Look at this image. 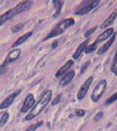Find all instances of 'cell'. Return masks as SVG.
I'll list each match as a JSON object with an SVG mask.
<instances>
[{"mask_svg": "<svg viewBox=\"0 0 117 131\" xmlns=\"http://www.w3.org/2000/svg\"><path fill=\"white\" fill-rule=\"evenodd\" d=\"M52 97V90L51 89H48L46 90L42 95V97H40V99L37 103L36 105L32 108V109L29 113L25 117V120L30 121L33 119L34 118H35L36 116L39 115L43 109L47 106L48 103H50V101L51 100Z\"/></svg>", "mask_w": 117, "mask_h": 131, "instance_id": "6da1fadb", "label": "cell"}, {"mask_svg": "<svg viewBox=\"0 0 117 131\" xmlns=\"http://www.w3.org/2000/svg\"><path fill=\"white\" fill-rule=\"evenodd\" d=\"M73 64H74L73 60H72V59L68 60L62 68H60V69H58V70L56 72V73L55 74L56 78H58V77H60V76L64 75V74L67 72V70L69 69H70V68L73 65Z\"/></svg>", "mask_w": 117, "mask_h": 131, "instance_id": "4fadbf2b", "label": "cell"}, {"mask_svg": "<svg viewBox=\"0 0 117 131\" xmlns=\"http://www.w3.org/2000/svg\"><path fill=\"white\" fill-rule=\"evenodd\" d=\"M35 103V100L34 97V95L32 94H29L25 98L24 102L23 103L21 108V113H26L29 109H31L33 105Z\"/></svg>", "mask_w": 117, "mask_h": 131, "instance_id": "9c48e42d", "label": "cell"}, {"mask_svg": "<svg viewBox=\"0 0 117 131\" xmlns=\"http://www.w3.org/2000/svg\"><path fill=\"white\" fill-rule=\"evenodd\" d=\"M117 100V92H115L114 94H113L108 99V100L106 101V103H105V104L106 105H110V104H111V103H113L115 100Z\"/></svg>", "mask_w": 117, "mask_h": 131, "instance_id": "7402d4cb", "label": "cell"}, {"mask_svg": "<svg viewBox=\"0 0 117 131\" xmlns=\"http://www.w3.org/2000/svg\"><path fill=\"white\" fill-rule=\"evenodd\" d=\"M24 23H19L18 24H16L15 26H13L11 28V30L13 33H16V32H18L21 30L22 29L24 28Z\"/></svg>", "mask_w": 117, "mask_h": 131, "instance_id": "44dd1931", "label": "cell"}, {"mask_svg": "<svg viewBox=\"0 0 117 131\" xmlns=\"http://www.w3.org/2000/svg\"><path fill=\"white\" fill-rule=\"evenodd\" d=\"M102 115H103V113H102V112H99V113L96 115L95 117V120L98 121L100 118L102 117Z\"/></svg>", "mask_w": 117, "mask_h": 131, "instance_id": "83f0119b", "label": "cell"}, {"mask_svg": "<svg viewBox=\"0 0 117 131\" xmlns=\"http://www.w3.org/2000/svg\"><path fill=\"white\" fill-rule=\"evenodd\" d=\"M74 114L76 116H83L85 114V111L83 109H75Z\"/></svg>", "mask_w": 117, "mask_h": 131, "instance_id": "484cf974", "label": "cell"}, {"mask_svg": "<svg viewBox=\"0 0 117 131\" xmlns=\"http://www.w3.org/2000/svg\"><path fill=\"white\" fill-rule=\"evenodd\" d=\"M63 3L64 2L63 1H53V4L55 9H56V12L53 15V18H56L59 16L60 13H61V10H62V7L63 6Z\"/></svg>", "mask_w": 117, "mask_h": 131, "instance_id": "e0dca14e", "label": "cell"}, {"mask_svg": "<svg viewBox=\"0 0 117 131\" xmlns=\"http://www.w3.org/2000/svg\"><path fill=\"white\" fill-rule=\"evenodd\" d=\"M106 85L107 81L106 79H102L97 84L91 92V100L95 103H97L100 100L101 97L105 92V89L106 88Z\"/></svg>", "mask_w": 117, "mask_h": 131, "instance_id": "5b68a950", "label": "cell"}, {"mask_svg": "<svg viewBox=\"0 0 117 131\" xmlns=\"http://www.w3.org/2000/svg\"><path fill=\"white\" fill-rule=\"evenodd\" d=\"M116 10H117V7H116Z\"/></svg>", "mask_w": 117, "mask_h": 131, "instance_id": "f546056e", "label": "cell"}, {"mask_svg": "<svg viewBox=\"0 0 117 131\" xmlns=\"http://www.w3.org/2000/svg\"><path fill=\"white\" fill-rule=\"evenodd\" d=\"M113 32H114V29L113 28H108L106 29L105 31H103L102 34H100L97 38L95 40V41L94 42H92L91 45L88 46L86 48L84 52L86 53H93L97 47V45L100 43V42H102V41H105L108 40V38L111 37L112 35H113Z\"/></svg>", "mask_w": 117, "mask_h": 131, "instance_id": "277c9868", "label": "cell"}, {"mask_svg": "<svg viewBox=\"0 0 117 131\" xmlns=\"http://www.w3.org/2000/svg\"><path fill=\"white\" fill-rule=\"evenodd\" d=\"M75 77V71L73 70H71L68 71L67 73L64 74V75L62 77V79H61L59 84L62 86H65L67 84H69L71 81L73 80V79Z\"/></svg>", "mask_w": 117, "mask_h": 131, "instance_id": "7c38bea8", "label": "cell"}, {"mask_svg": "<svg viewBox=\"0 0 117 131\" xmlns=\"http://www.w3.org/2000/svg\"><path fill=\"white\" fill-rule=\"evenodd\" d=\"M100 1H86L85 5H84L80 9L77 10L75 12V14L77 16H84L89 13L91 10H93L95 7L99 5Z\"/></svg>", "mask_w": 117, "mask_h": 131, "instance_id": "8992f818", "label": "cell"}, {"mask_svg": "<svg viewBox=\"0 0 117 131\" xmlns=\"http://www.w3.org/2000/svg\"><path fill=\"white\" fill-rule=\"evenodd\" d=\"M9 118H10L9 113L7 111H5L0 119V127H2L3 126L5 125L7 122L9 120Z\"/></svg>", "mask_w": 117, "mask_h": 131, "instance_id": "ac0fdd59", "label": "cell"}, {"mask_svg": "<svg viewBox=\"0 0 117 131\" xmlns=\"http://www.w3.org/2000/svg\"><path fill=\"white\" fill-rule=\"evenodd\" d=\"M43 124V121H40V122H37L34 124H32L31 125H29L27 129L25 130V131H35L37 130L38 127H40V126L42 125Z\"/></svg>", "mask_w": 117, "mask_h": 131, "instance_id": "ffe728a7", "label": "cell"}, {"mask_svg": "<svg viewBox=\"0 0 117 131\" xmlns=\"http://www.w3.org/2000/svg\"><path fill=\"white\" fill-rule=\"evenodd\" d=\"M8 68V65L6 64L5 63L3 62L1 65H0V75H3L5 73Z\"/></svg>", "mask_w": 117, "mask_h": 131, "instance_id": "cb8c5ba5", "label": "cell"}, {"mask_svg": "<svg viewBox=\"0 0 117 131\" xmlns=\"http://www.w3.org/2000/svg\"><path fill=\"white\" fill-rule=\"evenodd\" d=\"M62 93H60V94H58L56 95V97L54 98L52 101V103H51V105H57L59 103H60V101L62 100Z\"/></svg>", "mask_w": 117, "mask_h": 131, "instance_id": "603a6c76", "label": "cell"}, {"mask_svg": "<svg viewBox=\"0 0 117 131\" xmlns=\"http://www.w3.org/2000/svg\"><path fill=\"white\" fill-rule=\"evenodd\" d=\"M115 39H116V32H114L111 37L107 40V42L105 44H103L101 47L98 49V51L97 52V55H102L103 53H105L110 48V47L111 46L112 44L113 43Z\"/></svg>", "mask_w": 117, "mask_h": 131, "instance_id": "8fae6325", "label": "cell"}, {"mask_svg": "<svg viewBox=\"0 0 117 131\" xmlns=\"http://www.w3.org/2000/svg\"><path fill=\"white\" fill-rule=\"evenodd\" d=\"M88 42H89V39H87V40H86L85 41L81 42L80 45L78 46L75 53H73V58L74 59H77L81 55L82 52H84L85 51L86 48L88 46Z\"/></svg>", "mask_w": 117, "mask_h": 131, "instance_id": "5bb4252c", "label": "cell"}, {"mask_svg": "<svg viewBox=\"0 0 117 131\" xmlns=\"http://www.w3.org/2000/svg\"><path fill=\"white\" fill-rule=\"evenodd\" d=\"M97 26H95V27H93V28L89 29V30H87V31L85 32V34H84V37H89L91 35H92V34L97 30Z\"/></svg>", "mask_w": 117, "mask_h": 131, "instance_id": "d4e9b609", "label": "cell"}, {"mask_svg": "<svg viewBox=\"0 0 117 131\" xmlns=\"http://www.w3.org/2000/svg\"><path fill=\"white\" fill-rule=\"evenodd\" d=\"M57 46H58V41L56 40V41H54L53 44H52V48H56L57 47Z\"/></svg>", "mask_w": 117, "mask_h": 131, "instance_id": "f1b7e54d", "label": "cell"}, {"mask_svg": "<svg viewBox=\"0 0 117 131\" xmlns=\"http://www.w3.org/2000/svg\"><path fill=\"white\" fill-rule=\"evenodd\" d=\"M32 4V1H24V2H20L18 5H17L13 8L7 11L6 13L0 16V26L4 24L6 21L10 20V18L16 15H18L24 11H27L28 9L30 8Z\"/></svg>", "mask_w": 117, "mask_h": 131, "instance_id": "7a4b0ae2", "label": "cell"}, {"mask_svg": "<svg viewBox=\"0 0 117 131\" xmlns=\"http://www.w3.org/2000/svg\"><path fill=\"white\" fill-rule=\"evenodd\" d=\"M21 89H18V91H16L10 95H8L0 104V109H5V108H8L13 103V101L16 99V97L21 93Z\"/></svg>", "mask_w": 117, "mask_h": 131, "instance_id": "ba28073f", "label": "cell"}, {"mask_svg": "<svg viewBox=\"0 0 117 131\" xmlns=\"http://www.w3.org/2000/svg\"><path fill=\"white\" fill-rule=\"evenodd\" d=\"M116 16H117V10L113 11L111 14L108 16L106 19L102 23V24L100 25V27L103 29V28H107V27H108L109 26H111L112 24L114 22L115 19H116Z\"/></svg>", "mask_w": 117, "mask_h": 131, "instance_id": "9a60e30c", "label": "cell"}, {"mask_svg": "<svg viewBox=\"0 0 117 131\" xmlns=\"http://www.w3.org/2000/svg\"><path fill=\"white\" fill-rule=\"evenodd\" d=\"M93 79H94L93 76H89L84 82V84L81 85V86L80 87V89H79L78 93H77V98H78V100H81L84 98V97L86 96L87 92L89 89L91 84L92 81H93Z\"/></svg>", "mask_w": 117, "mask_h": 131, "instance_id": "52a82bcc", "label": "cell"}, {"mask_svg": "<svg viewBox=\"0 0 117 131\" xmlns=\"http://www.w3.org/2000/svg\"><path fill=\"white\" fill-rule=\"evenodd\" d=\"M75 24V20L73 18H66L62 21H61L58 24H57L56 27L53 29L51 31H50L48 34V35L43 39V41H45L50 38L56 37L63 34L69 27L72 26Z\"/></svg>", "mask_w": 117, "mask_h": 131, "instance_id": "3957f363", "label": "cell"}, {"mask_svg": "<svg viewBox=\"0 0 117 131\" xmlns=\"http://www.w3.org/2000/svg\"><path fill=\"white\" fill-rule=\"evenodd\" d=\"M89 65V62H86L82 67H81V70H80V73H83L84 71H85V70L87 68V67Z\"/></svg>", "mask_w": 117, "mask_h": 131, "instance_id": "4316f807", "label": "cell"}, {"mask_svg": "<svg viewBox=\"0 0 117 131\" xmlns=\"http://www.w3.org/2000/svg\"><path fill=\"white\" fill-rule=\"evenodd\" d=\"M21 53V50L20 48H16V49L11 51L7 54V57H6L5 60L4 62L9 66V64L11 62L16 61V59L20 57Z\"/></svg>", "mask_w": 117, "mask_h": 131, "instance_id": "30bf717a", "label": "cell"}, {"mask_svg": "<svg viewBox=\"0 0 117 131\" xmlns=\"http://www.w3.org/2000/svg\"><path fill=\"white\" fill-rule=\"evenodd\" d=\"M111 71L117 76V51L115 53L114 58L113 59V62H112L111 67Z\"/></svg>", "mask_w": 117, "mask_h": 131, "instance_id": "d6986e66", "label": "cell"}, {"mask_svg": "<svg viewBox=\"0 0 117 131\" xmlns=\"http://www.w3.org/2000/svg\"><path fill=\"white\" fill-rule=\"evenodd\" d=\"M32 34H33V32H32V31H29V32H27V33H26V34H24V35H22L21 37H19V38L16 40V42L13 44L12 48L17 47L18 46H20L21 44L24 43V42H25L27 40H28L29 37L32 36Z\"/></svg>", "mask_w": 117, "mask_h": 131, "instance_id": "2e32d148", "label": "cell"}]
</instances>
